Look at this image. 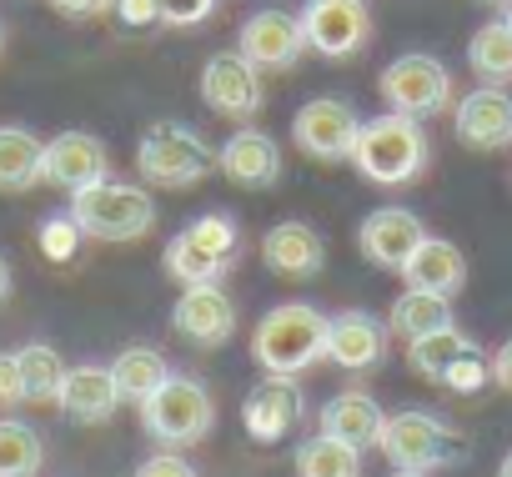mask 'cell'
<instances>
[{"label":"cell","mask_w":512,"mask_h":477,"mask_svg":"<svg viewBox=\"0 0 512 477\" xmlns=\"http://www.w3.org/2000/svg\"><path fill=\"white\" fill-rule=\"evenodd\" d=\"M427 161H432V141H427L422 121H412L402 111H382V116L362 121L352 166L372 186H412L427 171Z\"/></svg>","instance_id":"obj_1"},{"label":"cell","mask_w":512,"mask_h":477,"mask_svg":"<svg viewBox=\"0 0 512 477\" xmlns=\"http://www.w3.org/2000/svg\"><path fill=\"white\" fill-rule=\"evenodd\" d=\"M327 312H317L312 302H282L262 317V327L251 332V357L262 372L277 377H297L312 362L327 357Z\"/></svg>","instance_id":"obj_2"},{"label":"cell","mask_w":512,"mask_h":477,"mask_svg":"<svg viewBox=\"0 0 512 477\" xmlns=\"http://www.w3.org/2000/svg\"><path fill=\"white\" fill-rule=\"evenodd\" d=\"M377 447L397 472H422V477L457 467L467 457V437L447 417H432V412H392L382 422Z\"/></svg>","instance_id":"obj_3"},{"label":"cell","mask_w":512,"mask_h":477,"mask_svg":"<svg viewBox=\"0 0 512 477\" xmlns=\"http://www.w3.org/2000/svg\"><path fill=\"white\" fill-rule=\"evenodd\" d=\"M71 216L86 236H96V242H141L156 226V201H151L146 186L106 176V181L71 196Z\"/></svg>","instance_id":"obj_4"},{"label":"cell","mask_w":512,"mask_h":477,"mask_svg":"<svg viewBox=\"0 0 512 477\" xmlns=\"http://www.w3.org/2000/svg\"><path fill=\"white\" fill-rule=\"evenodd\" d=\"M161 267H166V277L181 282V287L221 282V277L236 267V221L221 216V211L196 216L191 226H181V231L171 236Z\"/></svg>","instance_id":"obj_5"},{"label":"cell","mask_w":512,"mask_h":477,"mask_svg":"<svg viewBox=\"0 0 512 477\" xmlns=\"http://www.w3.org/2000/svg\"><path fill=\"white\" fill-rule=\"evenodd\" d=\"M216 166V151L201 131L181 126V121H161L141 136L136 146V171L146 186H161V191H181V186H196L206 181V171Z\"/></svg>","instance_id":"obj_6"},{"label":"cell","mask_w":512,"mask_h":477,"mask_svg":"<svg viewBox=\"0 0 512 477\" xmlns=\"http://www.w3.org/2000/svg\"><path fill=\"white\" fill-rule=\"evenodd\" d=\"M216 422V407H211V392L196 382V377H181L171 372L146 402H141V427L161 442V447H191L211 432Z\"/></svg>","instance_id":"obj_7"},{"label":"cell","mask_w":512,"mask_h":477,"mask_svg":"<svg viewBox=\"0 0 512 477\" xmlns=\"http://www.w3.org/2000/svg\"><path fill=\"white\" fill-rule=\"evenodd\" d=\"M377 91H382L387 111H402V116H412V121H427V116H442V111L457 106V101H452V71H447L437 56H422V51L397 56V61L382 71Z\"/></svg>","instance_id":"obj_8"},{"label":"cell","mask_w":512,"mask_h":477,"mask_svg":"<svg viewBox=\"0 0 512 477\" xmlns=\"http://www.w3.org/2000/svg\"><path fill=\"white\" fill-rule=\"evenodd\" d=\"M357 131H362V116H357L342 96H312V101L292 116V141H297V151L312 156V161H352Z\"/></svg>","instance_id":"obj_9"},{"label":"cell","mask_w":512,"mask_h":477,"mask_svg":"<svg viewBox=\"0 0 512 477\" xmlns=\"http://www.w3.org/2000/svg\"><path fill=\"white\" fill-rule=\"evenodd\" d=\"M201 101L226 116V121H251L256 111L267 106V86H262V71H256L241 51H216L206 66H201Z\"/></svg>","instance_id":"obj_10"},{"label":"cell","mask_w":512,"mask_h":477,"mask_svg":"<svg viewBox=\"0 0 512 477\" xmlns=\"http://www.w3.org/2000/svg\"><path fill=\"white\" fill-rule=\"evenodd\" d=\"M302 31H307V51H317L327 61H347V56L367 51L372 16L362 0H307Z\"/></svg>","instance_id":"obj_11"},{"label":"cell","mask_w":512,"mask_h":477,"mask_svg":"<svg viewBox=\"0 0 512 477\" xmlns=\"http://www.w3.org/2000/svg\"><path fill=\"white\" fill-rule=\"evenodd\" d=\"M236 51L256 66V71H292L302 56H307V31H302V16L292 11H256L241 21V36H236Z\"/></svg>","instance_id":"obj_12"},{"label":"cell","mask_w":512,"mask_h":477,"mask_svg":"<svg viewBox=\"0 0 512 477\" xmlns=\"http://www.w3.org/2000/svg\"><path fill=\"white\" fill-rule=\"evenodd\" d=\"M307 412V397L297 387V377H277L267 372L262 382H256L241 402V427L251 442H282Z\"/></svg>","instance_id":"obj_13"},{"label":"cell","mask_w":512,"mask_h":477,"mask_svg":"<svg viewBox=\"0 0 512 477\" xmlns=\"http://www.w3.org/2000/svg\"><path fill=\"white\" fill-rule=\"evenodd\" d=\"M106 176H111V156L91 131H61V136L46 141V156H41V181L46 186L76 196V191H86Z\"/></svg>","instance_id":"obj_14"},{"label":"cell","mask_w":512,"mask_h":477,"mask_svg":"<svg viewBox=\"0 0 512 477\" xmlns=\"http://www.w3.org/2000/svg\"><path fill=\"white\" fill-rule=\"evenodd\" d=\"M427 242V226L407 211V206H377L362 226H357V247L372 267L382 272H402L407 257Z\"/></svg>","instance_id":"obj_15"},{"label":"cell","mask_w":512,"mask_h":477,"mask_svg":"<svg viewBox=\"0 0 512 477\" xmlns=\"http://www.w3.org/2000/svg\"><path fill=\"white\" fill-rule=\"evenodd\" d=\"M452 131L467 151H507L512 146V96H502L497 86H482V91H467L457 106H452Z\"/></svg>","instance_id":"obj_16"},{"label":"cell","mask_w":512,"mask_h":477,"mask_svg":"<svg viewBox=\"0 0 512 477\" xmlns=\"http://www.w3.org/2000/svg\"><path fill=\"white\" fill-rule=\"evenodd\" d=\"M171 332L186 337L191 347H221V342H231V332H236V302H231L216 282L186 287V292L176 297V307H171Z\"/></svg>","instance_id":"obj_17"},{"label":"cell","mask_w":512,"mask_h":477,"mask_svg":"<svg viewBox=\"0 0 512 477\" xmlns=\"http://www.w3.org/2000/svg\"><path fill=\"white\" fill-rule=\"evenodd\" d=\"M216 171H221L231 186H241V191H267V186L282 181V151H277V141H272L267 131L246 126V131H236V136L216 151Z\"/></svg>","instance_id":"obj_18"},{"label":"cell","mask_w":512,"mask_h":477,"mask_svg":"<svg viewBox=\"0 0 512 477\" xmlns=\"http://www.w3.org/2000/svg\"><path fill=\"white\" fill-rule=\"evenodd\" d=\"M262 262L267 272L287 277V282H307L327 267V247H322V231L307 221H277L262 236Z\"/></svg>","instance_id":"obj_19"},{"label":"cell","mask_w":512,"mask_h":477,"mask_svg":"<svg viewBox=\"0 0 512 477\" xmlns=\"http://www.w3.org/2000/svg\"><path fill=\"white\" fill-rule=\"evenodd\" d=\"M387 357V322H377L372 312H337L327 322V362L347 367V372H372Z\"/></svg>","instance_id":"obj_20"},{"label":"cell","mask_w":512,"mask_h":477,"mask_svg":"<svg viewBox=\"0 0 512 477\" xmlns=\"http://www.w3.org/2000/svg\"><path fill=\"white\" fill-rule=\"evenodd\" d=\"M56 407L71 417V422H111L116 407H121V392H116V377L111 367H66V382H61V397Z\"/></svg>","instance_id":"obj_21"},{"label":"cell","mask_w":512,"mask_h":477,"mask_svg":"<svg viewBox=\"0 0 512 477\" xmlns=\"http://www.w3.org/2000/svg\"><path fill=\"white\" fill-rule=\"evenodd\" d=\"M382 422H387L382 402H377L372 392H362V387H347V392H337V397L322 407V432L337 437V442H347V447H357V452H362V447H377Z\"/></svg>","instance_id":"obj_22"},{"label":"cell","mask_w":512,"mask_h":477,"mask_svg":"<svg viewBox=\"0 0 512 477\" xmlns=\"http://www.w3.org/2000/svg\"><path fill=\"white\" fill-rule=\"evenodd\" d=\"M402 277H407V287L457 297V292H462V282H467V257H462L452 242H442V236H427V242L407 257Z\"/></svg>","instance_id":"obj_23"},{"label":"cell","mask_w":512,"mask_h":477,"mask_svg":"<svg viewBox=\"0 0 512 477\" xmlns=\"http://www.w3.org/2000/svg\"><path fill=\"white\" fill-rule=\"evenodd\" d=\"M41 156H46L41 136H31L26 126H0V191L21 196L41 186Z\"/></svg>","instance_id":"obj_24"},{"label":"cell","mask_w":512,"mask_h":477,"mask_svg":"<svg viewBox=\"0 0 512 477\" xmlns=\"http://www.w3.org/2000/svg\"><path fill=\"white\" fill-rule=\"evenodd\" d=\"M397 337H427L437 327H452V297L442 292H422V287H407L397 302H392V322H387Z\"/></svg>","instance_id":"obj_25"},{"label":"cell","mask_w":512,"mask_h":477,"mask_svg":"<svg viewBox=\"0 0 512 477\" xmlns=\"http://www.w3.org/2000/svg\"><path fill=\"white\" fill-rule=\"evenodd\" d=\"M111 377H116L121 402H146V397L171 377V367H166V357H161L156 347H126V352L111 362Z\"/></svg>","instance_id":"obj_26"},{"label":"cell","mask_w":512,"mask_h":477,"mask_svg":"<svg viewBox=\"0 0 512 477\" xmlns=\"http://www.w3.org/2000/svg\"><path fill=\"white\" fill-rule=\"evenodd\" d=\"M472 347H477V342L452 322V327H437V332H427V337H412V342H407V362H412V372H422V377L437 382V377H442L462 352H472Z\"/></svg>","instance_id":"obj_27"},{"label":"cell","mask_w":512,"mask_h":477,"mask_svg":"<svg viewBox=\"0 0 512 477\" xmlns=\"http://www.w3.org/2000/svg\"><path fill=\"white\" fill-rule=\"evenodd\" d=\"M297 477H362V452L317 432L297 447Z\"/></svg>","instance_id":"obj_28"},{"label":"cell","mask_w":512,"mask_h":477,"mask_svg":"<svg viewBox=\"0 0 512 477\" xmlns=\"http://www.w3.org/2000/svg\"><path fill=\"white\" fill-rule=\"evenodd\" d=\"M467 61H472V71H477L487 86L512 81V31H507L502 21L477 26L472 41H467Z\"/></svg>","instance_id":"obj_29"},{"label":"cell","mask_w":512,"mask_h":477,"mask_svg":"<svg viewBox=\"0 0 512 477\" xmlns=\"http://www.w3.org/2000/svg\"><path fill=\"white\" fill-rule=\"evenodd\" d=\"M41 462H46L41 432L16 417H0V477H36Z\"/></svg>","instance_id":"obj_30"},{"label":"cell","mask_w":512,"mask_h":477,"mask_svg":"<svg viewBox=\"0 0 512 477\" xmlns=\"http://www.w3.org/2000/svg\"><path fill=\"white\" fill-rule=\"evenodd\" d=\"M21 377H26V402H56L66 382V362L51 342H26L21 352Z\"/></svg>","instance_id":"obj_31"},{"label":"cell","mask_w":512,"mask_h":477,"mask_svg":"<svg viewBox=\"0 0 512 477\" xmlns=\"http://www.w3.org/2000/svg\"><path fill=\"white\" fill-rule=\"evenodd\" d=\"M36 242H41L46 262L66 267V262H76V252H81V242H86V231H81V226H76V216L66 211V216H46V221H41Z\"/></svg>","instance_id":"obj_32"},{"label":"cell","mask_w":512,"mask_h":477,"mask_svg":"<svg viewBox=\"0 0 512 477\" xmlns=\"http://www.w3.org/2000/svg\"><path fill=\"white\" fill-rule=\"evenodd\" d=\"M437 382H442L447 392H457V397H472V392H482V387L492 382V362L472 347V352H462V357H457V362L437 377Z\"/></svg>","instance_id":"obj_33"},{"label":"cell","mask_w":512,"mask_h":477,"mask_svg":"<svg viewBox=\"0 0 512 477\" xmlns=\"http://www.w3.org/2000/svg\"><path fill=\"white\" fill-rule=\"evenodd\" d=\"M161 6V26H176V31H191L201 21H211V11L221 0H156Z\"/></svg>","instance_id":"obj_34"},{"label":"cell","mask_w":512,"mask_h":477,"mask_svg":"<svg viewBox=\"0 0 512 477\" xmlns=\"http://www.w3.org/2000/svg\"><path fill=\"white\" fill-rule=\"evenodd\" d=\"M26 402V377H21V357L0 352V407H21Z\"/></svg>","instance_id":"obj_35"},{"label":"cell","mask_w":512,"mask_h":477,"mask_svg":"<svg viewBox=\"0 0 512 477\" xmlns=\"http://www.w3.org/2000/svg\"><path fill=\"white\" fill-rule=\"evenodd\" d=\"M116 16H121L126 31H151V26H161V6H156V0H116Z\"/></svg>","instance_id":"obj_36"},{"label":"cell","mask_w":512,"mask_h":477,"mask_svg":"<svg viewBox=\"0 0 512 477\" xmlns=\"http://www.w3.org/2000/svg\"><path fill=\"white\" fill-rule=\"evenodd\" d=\"M131 477H196V467L186 457H176V452H151Z\"/></svg>","instance_id":"obj_37"},{"label":"cell","mask_w":512,"mask_h":477,"mask_svg":"<svg viewBox=\"0 0 512 477\" xmlns=\"http://www.w3.org/2000/svg\"><path fill=\"white\" fill-rule=\"evenodd\" d=\"M51 6L61 16H71V21H96V16L116 11V0H51Z\"/></svg>","instance_id":"obj_38"},{"label":"cell","mask_w":512,"mask_h":477,"mask_svg":"<svg viewBox=\"0 0 512 477\" xmlns=\"http://www.w3.org/2000/svg\"><path fill=\"white\" fill-rule=\"evenodd\" d=\"M492 382L512 397V337H507V342L497 347V357H492Z\"/></svg>","instance_id":"obj_39"},{"label":"cell","mask_w":512,"mask_h":477,"mask_svg":"<svg viewBox=\"0 0 512 477\" xmlns=\"http://www.w3.org/2000/svg\"><path fill=\"white\" fill-rule=\"evenodd\" d=\"M11 287H16V277H11V262L0 257V302H11Z\"/></svg>","instance_id":"obj_40"},{"label":"cell","mask_w":512,"mask_h":477,"mask_svg":"<svg viewBox=\"0 0 512 477\" xmlns=\"http://www.w3.org/2000/svg\"><path fill=\"white\" fill-rule=\"evenodd\" d=\"M497 21H502V26L512 31V0H502V16H497Z\"/></svg>","instance_id":"obj_41"},{"label":"cell","mask_w":512,"mask_h":477,"mask_svg":"<svg viewBox=\"0 0 512 477\" xmlns=\"http://www.w3.org/2000/svg\"><path fill=\"white\" fill-rule=\"evenodd\" d=\"M497 477H512V452H507V457L497 462Z\"/></svg>","instance_id":"obj_42"},{"label":"cell","mask_w":512,"mask_h":477,"mask_svg":"<svg viewBox=\"0 0 512 477\" xmlns=\"http://www.w3.org/2000/svg\"><path fill=\"white\" fill-rule=\"evenodd\" d=\"M392 477H422V472H392Z\"/></svg>","instance_id":"obj_43"},{"label":"cell","mask_w":512,"mask_h":477,"mask_svg":"<svg viewBox=\"0 0 512 477\" xmlns=\"http://www.w3.org/2000/svg\"><path fill=\"white\" fill-rule=\"evenodd\" d=\"M0 46H6V26H0Z\"/></svg>","instance_id":"obj_44"}]
</instances>
